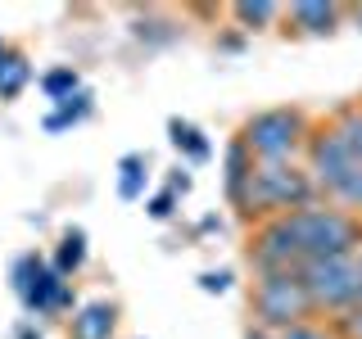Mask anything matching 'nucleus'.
<instances>
[{
	"instance_id": "nucleus-8",
	"label": "nucleus",
	"mask_w": 362,
	"mask_h": 339,
	"mask_svg": "<svg viewBox=\"0 0 362 339\" xmlns=\"http://www.w3.org/2000/svg\"><path fill=\"white\" fill-rule=\"evenodd\" d=\"M286 18L308 37H331L339 18H344V5H335V0H294V5H286Z\"/></svg>"
},
{
	"instance_id": "nucleus-22",
	"label": "nucleus",
	"mask_w": 362,
	"mask_h": 339,
	"mask_svg": "<svg viewBox=\"0 0 362 339\" xmlns=\"http://www.w3.org/2000/svg\"><path fill=\"white\" fill-rule=\"evenodd\" d=\"M245 339H276V335H267V331H258V326H249V335Z\"/></svg>"
},
{
	"instance_id": "nucleus-24",
	"label": "nucleus",
	"mask_w": 362,
	"mask_h": 339,
	"mask_svg": "<svg viewBox=\"0 0 362 339\" xmlns=\"http://www.w3.org/2000/svg\"><path fill=\"white\" fill-rule=\"evenodd\" d=\"M5 50H9V45H5V41H0V54H5Z\"/></svg>"
},
{
	"instance_id": "nucleus-14",
	"label": "nucleus",
	"mask_w": 362,
	"mask_h": 339,
	"mask_svg": "<svg viewBox=\"0 0 362 339\" xmlns=\"http://www.w3.org/2000/svg\"><path fill=\"white\" fill-rule=\"evenodd\" d=\"M281 14H286V5H276V0H240V5H231V18L245 32H267Z\"/></svg>"
},
{
	"instance_id": "nucleus-5",
	"label": "nucleus",
	"mask_w": 362,
	"mask_h": 339,
	"mask_svg": "<svg viewBox=\"0 0 362 339\" xmlns=\"http://www.w3.org/2000/svg\"><path fill=\"white\" fill-rule=\"evenodd\" d=\"M249 308H254V326L267 335H281L290 326H303L313 316V299L299 280V267L281 271H258L254 290H249Z\"/></svg>"
},
{
	"instance_id": "nucleus-7",
	"label": "nucleus",
	"mask_w": 362,
	"mask_h": 339,
	"mask_svg": "<svg viewBox=\"0 0 362 339\" xmlns=\"http://www.w3.org/2000/svg\"><path fill=\"white\" fill-rule=\"evenodd\" d=\"M14 294L32 316H59L73 308V280H64L59 271L45 263L41 254H23L14 263Z\"/></svg>"
},
{
	"instance_id": "nucleus-2",
	"label": "nucleus",
	"mask_w": 362,
	"mask_h": 339,
	"mask_svg": "<svg viewBox=\"0 0 362 339\" xmlns=\"http://www.w3.org/2000/svg\"><path fill=\"white\" fill-rule=\"evenodd\" d=\"M303 172L313 177L317 199L335 203L362 222V158L349 150V141L331 122H313L308 145H303Z\"/></svg>"
},
{
	"instance_id": "nucleus-17",
	"label": "nucleus",
	"mask_w": 362,
	"mask_h": 339,
	"mask_svg": "<svg viewBox=\"0 0 362 339\" xmlns=\"http://www.w3.org/2000/svg\"><path fill=\"white\" fill-rule=\"evenodd\" d=\"M77 90H82V73H77L73 64H59V68H50V73H41V95L50 100V105H64Z\"/></svg>"
},
{
	"instance_id": "nucleus-21",
	"label": "nucleus",
	"mask_w": 362,
	"mask_h": 339,
	"mask_svg": "<svg viewBox=\"0 0 362 339\" xmlns=\"http://www.w3.org/2000/svg\"><path fill=\"white\" fill-rule=\"evenodd\" d=\"M231 280H235V276H231L226 267H222V271H199V290H204V294H226V290H231Z\"/></svg>"
},
{
	"instance_id": "nucleus-16",
	"label": "nucleus",
	"mask_w": 362,
	"mask_h": 339,
	"mask_svg": "<svg viewBox=\"0 0 362 339\" xmlns=\"http://www.w3.org/2000/svg\"><path fill=\"white\" fill-rule=\"evenodd\" d=\"M28 82H32V64L18 50H5L0 54V100H18Z\"/></svg>"
},
{
	"instance_id": "nucleus-13",
	"label": "nucleus",
	"mask_w": 362,
	"mask_h": 339,
	"mask_svg": "<svg viewBox=\"0 0 362 339\" xmlns=\"http://www.w3.org/2000/svg\"><path fill=\"white\" fill-rule=\"evenodd\" d=\"M249 172H254V158L245 154L240 141H231V145H226V158H222V186H226V199H231V203L240 199Z\"/></svg>"
},
{
	"instance_id": "nucleus-4",
	"label": "nucleus",
	"mask_w": 362,
	"mask_h": 339,
	"mask_svg": "<svg viewBox=\"0 0 362 339\" xmlns=\"http://www.w3.org/2000/svg\"><path fill=\"white\" fill-rule=\"evenodd\" d=\"M308 131H313V118L299 105H272V109L249 113L235 141L245 145V154L254 163H299Z\"/></svg>"
},
{
	"instance_id": "nucleus-19",
	"label": "nucleus",
	"mask_w": 362,
	"mask_h": 339,
	"mask_svg": "<svg viewBox=\"0 0 362 339\" xmlns=\"http://www.w3.org/2000/svg\"><path fill=\"white\" fill-rule=\"evenodd\" d=\"M177 208H181V195H177V190H168V186L158 190V195H150V199H145V213H150L154 222H168Z\"/></svg>"
},
{
	"instance_id": "nucleus-23",
	"label": "nucleus",
	"mask_w": 362,
	"mask_h": 339,
	"mask_svg": "<svg viewBox=\"0 0 362 339\" xmlns=\"http://www.w3.org/2000/svg\"><path fill=\"white\" fill-rule=\"evenodd\" d=\"M18 339H32V331H18Z\"/></svg>"
},
{
	"instance_id": "nucleus-3",
	"label": "nucleus",
	"mask_w": 362,
	"mask_h": 339,
	"mask_svg": "<svg viewBox=\"0 0 362 339\" xmlns=\"http://www.w3.org/2000/svg\"><path fill=\"white\" fill-rule=\"evenodd\" d=\"M308 203H317V186L303 172V163H254L240 199L231 208L240 218L272 222V218H286L294 208H308Z\"/></svg>"
},
{
	"instance_id": "nucleus-1",
	"label": "nucleus",
	"mask_w": 362,
	"mask_h": 339,
	"mask_svg": "<svg viewBox=\"0 0 362 339\" xmlns=\"http://www.w3.org/2000/svg\"><path fill=\"white\" fill-rule=\"evenodd\" d=\"M358 249H362V222L335 203L317 199L308 208L286 213V218L258 222L254 240H249V263H254V271H281L313 263V258L358 254Z\"/></svg>"
},
{
	"instance_id": "nucleus-9",
	"label": "nucleus",
	"mask_w": 362,
	"mask_h": 339,
	"mask_svg": "<svg viewBox=\"0 0 362 339\" xmlns=\"http://www.w3.org/2000/svg\"><path fill=\"white\" fill-rule=\"evenodd\" d=\"M113 331H118V308L109 299H90L73 308V321H68L73 339H113Z\"/></svg>"
},
{
	"instance_id": "nucleus-10",
	"label": "nucleus",
	"mask_w": 362,
	"mask_h": 339,
	"mask_svg": "<svg viewBox=\"0 0 362 339\" xmlns=\"http://www.w3.org/2000/svg\"><path fill=\"white\" fill-rule=\"evenodd\" d=\"M168 141H173V150L186 158L190 167H199V163H209V158H213V141L195 127V122H186V118L168 122Z\"/></svg>"
},
{
	"instance_id": "nucleus-20",
	"label": "nucleus",
	"mask_w": 362,
	"mask_h": 339,
	"mask_svg": "<svg viewBox=\"0 0 362 339\" xmlns=\"http://www.w3.org/2000/svg\"><path fill=\"white\" fill-rule=\"evenodd\" d=\"M276 339H339L335 326H317V321H303V326H290V331H281Z\"/></svg>"
},
{
	"instance_id": "nucleus-11",
	"label": "nucleus",
	"mask_w": 362,
	"mask_h": 339,
	"mask_svg": "<svg viewBox=\"0 0 362 339\" xmlns=\"http://www.w3.org/2000/svg\"><path fill=\"white\" fill-rule=\"evenodd\" d=\"M86 258H90V244H86V231L82 226H68V231L59 235V244H54V258H50V267L59 271L64 280H73L77 271L86 267Z\"/></svg>"
},
{
	"instance_id": "nucleus-15",
	"label": "nucleus",
	"mask_w": 362,
	"mask_h": 339,
	"mask_svg": "<svg viewBox=\"0 0 362 339\" xmlns=\"http://www.w3.org/2000/svg\"><path fill=\"white\" fill-rule=\"evenodd\" d=\"M145 172H150L145 154H122L118 158V199H127V203L145 199V181H150Z\"/></svg>"
},
{
	"instance_id": "nucleus-18",
	"label": "nucleus",
	"mask_w": 362,
	"mask_h": 339,
	"mask_svg": "<svg viewBox=\"0 0 362 339\" xmlns=\"http://www.w3.org/2000/svg\"><path fill=\"white\" fill-rule=\"evenodd\" d=\"M326 122H331V127L349 141V150L362 158V100H349V105H339Z\"/></svg>"
},
{
	"instance_id": "nucleus-12",
	"label": "nucleus",
	"mask_w": 362,
	"mask_h": 339,
	"mask_svg": "<svg viewBox=\"0 0 362 339\" xmlns=\"http://www.w3.org/2000/svg\"><path fill=\"white\" fill-rule=\"evenodd\" d=\"M90 113H95V100H90V90L82 86L73 100H64V105H54L50 113H45V131L59 136V131H68V127H77V122H86Z\"/></svg>"
},
{
	"instance_id": "nucleus-6",
	"label": "nucleus",
	"mask_w": 362,
	"mask_h": 339,
	"mask_svg": "<svg viewBox=\"0 0 362 339\" xmlns=\"http://www.w3.org/2000/svg\"><path fill=\"white\" fill-rule=\"evenodd\" d=\"M299 280L313 299V312H349L362 299V249L299 263Z\"/></svg>"
}]
</instances>
